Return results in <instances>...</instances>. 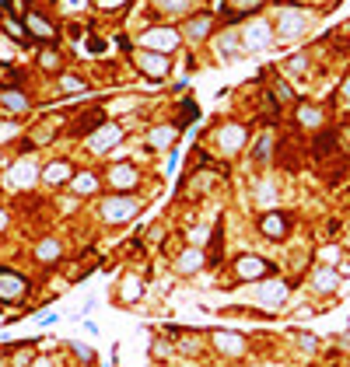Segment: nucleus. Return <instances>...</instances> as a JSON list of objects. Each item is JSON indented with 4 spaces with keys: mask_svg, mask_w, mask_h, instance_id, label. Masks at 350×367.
Instances as JSON below:
<instances>
[{
    "mask_svg": "<svg viewBox=\"0 0 350 367\" xmlns=\"http://www.w3.org/2000/svg\"><path fill=\"white\" fill-rule=\"evenodd\" d=\"M18 81H21V74L11 63H0V92L4 88H18Z\"/></svg>",
    "mask_w": 350,
    "mask_h": 367,
    "instance_id": "obj_34",
    "label": "nucleus"
},
{
    "mask_svg": "<svg viewBox=\"0 0 350 367\" xmlns=\"http://www.w3.org/2000/svg\"><path fill=\"white\" fill-rule=\"evenodd\" d=\"M172 354V347L165 343V340H155V347H151V357H169Z\"/></svg>",
    "mask_w": 350,
    "mask_h": 367,
    "instance_id": "obj_40",
    "label": "nucleus"
},
{
    "mask_svg": "<svg viewBox=\"0 0 350 367\" xmlns=\"http://www.w3.org/2000/svg\"><path fill=\"white\" fill-rule=\"evenodd\" d=\"M242 144H246V126L228 123V126L217 130V147H221V154H235Z\"/></svg>",
    "mask_w": 350,
    "mask_h": 367,
    "instance_id": "obj_15",
    "label": "nucleus"
},
{
    "mask_svg": "<svg viewBox=\"0 0 350 367\" xmlns=\"http://www.w3.org/2000/svg\"><path fill=\"white\" fill-rule=\"evenodd\" d=\"M256 301H260L266 311H277L287 301V283L284 280H262L260 290H256Z\"/></svg>",
    "mask_w": 350,
    "mask_h": 367,
    "instance_id": "obj_11",
    "label": "nucleus"
},
{
    "mask_svg": "<svg viewBox=\"0 0 350 367\" xmlns=\"http://www.w3.org/2000/svg\"><path fill=\"white\" fill-rule=\"evenodd\" d=\"M67 185H71L78 196H91V192H98V175H95V172H74V179Z\"/></svg>",
    "mask_w": 350,
    "mask_h": 367,
    "instance_id": "obj_24",
    "label": "nucleus"
},
{
    "mask_svg": "<svg viewBox=\"0 0 350 367\" xmlns=\"http://www.w3.org/2000/svg\"><path fill=\"white\" fill-rule=\"evenodd\" d=\"M35 367H49V364H46V361H39V364H35Z\"/></svg>",
    "mask_w": 350,
    "mask_h": 367,
    "instance_id": "obj_49",
    "label": "nucleus"
},
{
    "mask_svg": "<svg viewBox=\"0 0 350 367\" xmlns=\"http://www.w3.org/2000/svg\"><path fill=\"white\" fill-rule=\"evenodd\" d=\"M305 28H308V18L298 7H284L280 11V21H277V35L280 39H298Z\"/></svg>",
    "mask_w": 350,
    "mask_h": 367,
    "instance_id": "obj_9",
    "label": "nucleus"
},
{
    "mask_svg": "<svg viewBox=\"0 0 350 367\" xmlns=\"http://www.w3.org/2000/svg\"><path fill=\"white\" fill-rule=\"evenodd\" d=\"M196 116H200V108H196V101H182V105H179V119H175V126L182 130V126H189V123H193Z\"/></svg>",
    "mask_w": 350,
    "mask_h": 367,
    "instance_id": "obj_32",
    "label": "nucleus"
},
{
    "mask_svg": "<svg viewBox=\"0 0 350 367\" xmlns=\"http://www.w3.org/2000/svg\"><path fill=\"white\" fill-rule=\"evenodd\" d=\"M0 25H4V32H7V35H11L14 42H25V39H28V32H25V25H21L18 18L4 14V18H0Z\"/></svg>",
    "mask_w": 350,
    "mask_h": 367,
    "instance_id": "obj_30",
    "label": "nucleus"
},
{
    "mask_svg": "<svg viewBox=\"0 0 350 367\" xmlns=\"http://www.w3.org/2000/svg\"><path fill=\"white\" fill-rule=\"evenodd\" d=\"M337 270H315V276H312V283H315V290H322V294H330V290H337Z\"/></svg>",
    "mask_w": 350,
    "mask_h": 367,
    "instance_id": "obj_29",
    "label": "nucleus"
},
{
    "mask_svg": "<svg viewBox=\"0 0 350 367\" xmlns=\"http://www.w3.org/2000/svg\"><path fill=\"white\" fill-rule=\"evenodd\" d=\"M260 231H262V238L280 242V238H287V231H291V217L280 213V210H266L260 217Z\"/></svg>",
    "mask_w": 350,
    "mask_h": 367,
    "instance_id": "obj_8",
    "label": "nucleus"
},
{
    "mask_svg": "<svg viewBox=\"0 0 350 367\" xmlns=\"http://www.w3.org/2000/svg\"><path fill=\"white\" fill-rule=\"evenodd\" d=\"M158 7H162L165 14H182V11L189 7V0H158Z\"/></svg>",
    "mask_w": 350,
    "mask_h": 367,
    "instance_id": "obj_37",
    "label": "nucleus"
},
{
    "mask_svg": "<svg viewBox=\"0 0 350 367\" xmlns=\"http://www.w3.org/2000/svg\"><path fill=\"white\" fill-rule=\"evenodd\" d=\"M273 276V263H266L262 256H239L235 259V280L253 283V280H266Z\"/></svg>",
    "mask_w": 350,
    "mask_h": 367,
    "instance_id": "obj_5",
    "label": "nucleus"
},
{
    "mask_svg": "<svg viewBox=\"0 0 350 367\" xmlns=\"http://www.w3.org/2000/svg\"><path fill=\"white\" fill-rule=\"evenodd\" d=\"M175 140H179V126H169V123H165V126H155V130L147 133V147H151V151H169Z\"/></svg>",
    "mask_w": 350,
    "mask_h": 367,
    "instance_id": "obj_20",
    "label": "nucleus"
},
{
    "mask_svg": "<svg viewBox=\"0 0 350 367\" xmlns=\"http://www.w3.org/2000/svg\"><path fill=\"white\" fill-rule=\"evenodd\" d=\"M105 119H102V108H91L88 116H78V123H74V137H88L91 130H98Z\"/></svg>",
    "mask_w": 350,
    "mask_h": 367,
    "instance_id": "obj_25",
    "label": "nucleus"
},
{
    "mask_svg": "<svg viewBox=\"0 0 350 367\" xmlns=\"http://www.w3.org/2000/svg\"><path fill=\"white\" fill-rule=\"evenodd\" d=\"M179 42H182V32L172 28V25H155V28L140 32V46L144 49H155V53H165V56L179 49Z\"/></svg>",
    "mask_w": 350,
    "mask_h": 367,
    "instance_id": "obj_2",
    "label": "nucleus"
},
{
    "mask_svg": "<svg viewBox=\"0 0 350 367\" xmlns=\"http://www.w3.org/2000/svg\"><path fill=\"white\" fill-rule=\"evenodd\" d=\"M39 179H42V182H49V185H67L71 179H74V165H71V161H64V158H60V161H49V165L39 172Z\"/></svg>",
    "mask_w": 350,
    "mask_h": 367,
    "instance_id": "obj_16",
    "label": "nucleus"
},
{
    "mask_svg": "<svg viewBox=\"0 0 350 367\" xmlns=\"http://www.w3.org/2000/svg\"><path fill=\"white\" fill-rule=\"evenodd\" d=\"M270 42H273V28H270L262 18L249 21V28L242 32V46H246V49H253V53H262Z\"/></svg>",
    "mask_w": 350,
    "mask_h": 367,
    "instance_id": "obj_10",
    "label": "nucleus"
},
{
    "mask_svg": "<svg viewBox=\"0 0 350 367\" xmlns=\"http://www.w3.org/2000/svg\"><path fill=\"white\" fill-rule=\"evenodd\" d=\"M35 263H42V266H53V263H60L64 259V245L56 242V238H42L39 245H35Z\"/></svg>",
    "mask_w": 350,
    "mask_h": 367,
    "instance_id": "obj_19",
    "label": "nucleus"
},
{
    "mask_svg": "<svg viewBox=\"0 0 350 367\" xmlns=\"http://www.w3.org/2000/svg\"><path fill=\"white\" fill-rule=\"evenodd\" d=\"M210 28H214V14H196V18H189V21L182 25V39L200 42V39L210 35Z\"/></svg>",
    "mask_w": 350,
    "mask_h": 367,
    "instance_id": "obj_18",
    "label": "nucleus"
},
{
    "mask_svg": "<svg viewBox=\"0 0 350 367\" xmlns=\"http://www.w3.org/2000/svg\"><path fill=\"white\" fill-rule=\"evenodd\" d=\"M21 25H25V32H28L32 39H39V42H46V46L60 39V28H56L49 18H42L39 11H25V21H21Z\"/></svg>",
    "mask_w": 350,
    "mask_h": 367,
    "instance_id": "obj_7",
    "label": "nucleus"
},
{
    "mask_svg": "<svg viewBox=\"0 0 350 367\" xmlns=\"http://www.w3.org/2000/svg\"><path fill=\"white\" fill-rule=\"evenodd\" d=\"M35 179H39V168H35L32 158H21V161L11 168V185H14V189H28V185H35Z\"/></svg>",
    "mask_w": 350,
    "mask_h": 367,
    "instance_id": "obj_17",
    "label": "nucleus"
},
{
    "mask_svg": "<svg viewBox=\"0 0 350 367\" xmlns=\"http://www.w3.org/2000/svg\"><path fill=\"white\" fill-rule=\"evenodd\" d=\"M256 203L266 206V210L277 203V189H273V182H260V185H256Z\"/></svg>",
    "mask_w": 350,
    "mask_h": 367,
    "instance_id": "obj_33",
    "label": "nucleus"
},
{
    "mask_svg": "<svg viewBox=\"0 0 350 367\" xmlns=\"http://www.w3.org/2000/svg\"><path fill=\"white\" fill-rule=\"evenodd\" d=\"M60 7H64L67 14H78L81 7H88V0H60Z\"/></svg>",
    "mask_w": 350,
    "mask_h": 367,
    "instance_id": "obj_41",
    "label": "nucleus"
},
{
    "mask_svg": "<svg viewBox=\"0 0 350 367\" xmlns=\"http://www.w3.org/2000/svg\"><path fill=\"white\" fill-rule=\"evenodd\" d=\"M137 210H140V199H137V196H126V192H112V196L102 203V217H105L109 224H126V220L137 217Z\"/></svg>",
    "mask_w": 350,
    "mask_h": 367,
    "instance_id": "obj_1",
    "label": "nucleus"
},
{
    "mask_svg": "<svg viewBox=\"0 0 350 367\" xmlns=\"http://www.w3.org/2000/svg\"><path fill=\"white\" fill-rule=\"evenodd\" d=\"M291 70H294V74H305V56H294V60H291Z\"/></svg>",
    "mask_w": 350,
    "mask_h": 367,
    "instance_id": "obj_43",
    "label": "nucleus"
},
{
    "mask_svg": "<svg viewBox=\"0 0 350 367\" xmlns=\"http://www.w3.org/2000/svg\"><path fill=\"white\" fill-rule=\"evenodd\" d=\"M88 49H91V53H102V49H105V42H102V39H91V42H88Z\"/></svg>",
    "mask_w": 350,
    "mask_h": 367,
    "instance_id": "obj_45",
    "label": "nucleus"
},
{
    "mask_svg": "<svg viewBox=\"0 0 350 367\" xmlns=\"http://www.w3.org/2000/svg\"><path fill=\"white\" fill-rule=\"evenodd\" d=\"M140 294H144V280L137 273L123 276V283H119V301H123V304H133Z\"/></svg>",
    "mask_w": 350,
    "mask_h": 367,
    "instance_id": "obj_23",
    "label": "nucleus"
},
{
    "mask_svg": "<svg viewBox=\"0 0 350 367\" xmlns=\"http://www.w3.org/2000/svg\"><path fill=\"white\" fill-rule=\"evenodd\" d=\"M210 340H214V347H217L224 357H242V354L249 350L246 336H239V332H228V329H217Z\"/></svg>",
    "mask_w": 350,
    "mask_h": 367,
    "instance_id": "obj_13",
    "label": "nucleus"
},
{
    "mask_svg": "<svg viewBox=\"0 0 350 367\" xmlns=\"http://www.w3.org/2000/svg\"><path fill=\"white\" fill-rule=\"evenodd\" d=\"M28 287H32V283H28L21 273L0 270V301H11V304H14V301H21V297L28 294Z\"/></svg>",
    "mask_w": 350,
    "mask_h": 367,
    "instance_id": "obj_12",
    "label": "nucleus"
},
{
    "mask_svg": "<svg viewBox=\"0 0 350 367\" xmlns=\"http://www.w3.org/2000/svg\"><path fill=\"white\" fill-rule=\"evenodd\" d=\"M133 60H137V70H140L147 81H165L169 70H172L169 56H165V53H155V49H140Z\"/></svg>",
    "mask_w": 350,
    "mask_h": 367,
    "instance_id": "obj_3",
    "label": "nucleus"
},
{
    "mask_svg": "<svg viewBox=\"0 0 350 367\" xmlns=\"http://www.w3.org/2000/svg\"><path fill=\"white\" fill-rule=\"evenodd\" d=\"M242 49H246V46H242L239 32H224V35H221V42H217V53H221V56H228V60H231V56H239Z\"/></svg>",
    "mask_w": 350,
    "mask_h": 367,
    "instance_id": "obj_28",
    "label": "nucleus"
},
{
    "mask_svg": "<svg viewBox=\"0 0 350 367\" xmlns=\"http://www.w3.org/2000/svg\"><path fill=\"white\" fill-rule=\"evenodd\" d=\"M56 88H60L64 94H85L88 81L85 77H78V74H60V77H56Z\"/></svg>",
    "mask_w": 350,
    "mask_h": 367,
    "instance_id": "obj_27",
    "label": "nucleus"
},
{
    "mask_svg": "<svg viewBox=\"0 0 350 367\" xmlns=\"http://www.w3.org/2000/svg\"><path fill=\"white\" fill-rule=\"evenodd\" d=\"M203 263H207V252H203L200 245H186V249L179 252V259H175V270L182 276H193L196 270H203Z\"/></svg>",
    "mask_w": 350,
    "mask_h": 367,
    "instance_id": "obj_14",
    "label": "nucleus"
},
{
    "mask_svg": "<svg viewBox=\"0 0 350 367\" xmlns=\"http://www.w3.org/2000/svg\"><path fill=\"white\" fill-rule=\"evenodd\" d=\"M105 179H109V185H112L116 192H130V189L140 185V172H137L133 161H116V165H109Z\"/></svg>",
    "mask_w": 350,
    "mask_h": 367,
    "instance_id": "obj_6",
    "label": "nucleus"
},
{
    "mask_svg": "<svg viewBox=\"0 0 350 367\" xmlns=\"http://www.w3.org/2000/svg\"><path fill=\"white\" fill-rule=\"evenodd\" d=\"M71 350H74V354H78L85 364H91V361H95V350H91V347H85V343H71Z\"/></svg>",
    "mask_w": 350,
    "mask_h": 367,
    "instance_id": "obj_39",
    "label": "nucleus"
},
{
    "mask_svg": "<svg viewBox=\"0 0 350 367\" xmlns=\"http://www.w3.org/2000/svg\"><path fill=\"white\" fill-rule=\"evenodd\" d=\"M270 151H273V137H270V133H262L260 140H256V151H253V161H266V158H270Z\"/></svg>",
    "mask_w": 350,
    "mask_h": 367,
    "instance_id": "obj_35",
    "label": "nucleus"
},
{
    "mask_svg": "<svg viewBox=\"0 0 350 367\" xmlns=\"http://www.w3.org/2000/svg\"><path fill=\"white\" fill-rule=\"evenodd\" d=\"M0 108H7V112H28L32 101H28V94L21 92V88H4L0 92Z\"/></svg>",
    "mask_w": 350,
    "mask_h": 367,
    "instance_id": "obj_21",
    "label": "nucleus"
},
{
    "mask_svg": "<svg viewBox=\"0 0 350 367\" xmlns=\"http://www.w3.org/2000/svg\"><path fill=\"white\" fill-rule=\"evenodd\" d=\"M14 367H28L32 364V347H14Z\"/></svg>",
    "mask_w": 350,
    "mask_h": 367,
    "instance_id": "obj_36",
    "label": "nucleus"
},
{
    "mask_svg": "<svg viewBox=\"0 0 350 367\" xmlns=\"http://www.w3.org/2000/svg\"><path fill=\"white\" fill-rule=\"evenodd\" d=\"M298 126H308V130H315V126H322V108H315V105H298Z\"/></svg>",
    "mask_w": 350,
    "mask_h": 367,
    "instance_id": "obj_26",
    "label": "nucleus"
},
{
    "mask_svg": "<svg viewBox=\"0 0 350 367\" xmlns=\"http://www.w3.org/2000/svg\"><path fill=\"white\" fill-rule=\"evenodd\" d=\"M35 63H39V70H46V74H60V70H64V56H60L53 46H42L39 56H35Z\"/></svg>",
    "mask_w": 350,
    "mask_h": 367,
    "instance_id": "obj_22",
    "label": "nucleus"
},
{
    "mask_svg": "<svg viewBox=\"0 0 350 367\" xmlns=\"http://www.w3.org/2000/svg\"><path fill=\"white\" fill-rule=\"evenodd\" d=\"M123 140V126L119 123H102L98 130H91L85 137V144H88V151L91 154H105L109 147H116Z\"/></svg>",
    "mask_w": 350,
    "mask_h": 367,
    "instance_id": "obj_4",
    "label": "nucleus"
},
{
    "mask_svg": "<svg viewBox=\"0 0 350 367\" xmlns=\"http://www.w3.org/2000/svg\"><path fill=\"white\" fill-rule=\"evenodd\" d=\"M7 228V210H0V231Z\"/></svg>",
    "mask_w": 350,
    "mask_h": 367,
    "instance_id": "obj_47",
    "label": "nucleus"
},
{
    "mask_svg": "<svg viewBox=\"0 0 350 367\" xmlns=\"http://www.w3.org/2000/svg\"><path fill=\"white\" fill-rule=\"evenodd\" d=\"M344 144H347V151H350V126L344 130Z\"/></svg>",
    "mask_w": 350,
    "mask_h": 367,
    "instance_id": "obj_48",
    "label": "nucleus"
},
{
    "mask_svg": "<svg viewBox=\"0 0 350 367\" xmlns=\"http://www.w3.org/2000/svg\"><path fill=\"white\" fill-rule=\"evenodd\" d=\"M333 147H337V133H319L315 144H312V154H315V158H326Z\"/></svg>",
    "mask_w": 350,
    "mask_h": 367,
    "instance_id": "obj_31",
    "label": "nucleus"
},
{
    "mask_svg": "<svg viewBox=\"0 0 350 367\" xmlns=\"http://www.w3.org/2000/svg\"><path fill=\"white\" fill-rule=\"evenodd\" d=\"M18 130H21V126H18L14 119H4V123H0V144H7V140H11Z\"/></svg>",
    "mask_w": 350,
    "mask_h": 367,
    "instance_id": "obj_38",
    "label": "nucleus"
},
{
    "mask_svg": "<svg viewBox=\"0 0 350 367\" xmlns=\"http://www.w3.org/2000/svg\"><path fill=\"white\" fill-rule=\"evenodd\" d=\"M340 92H344V98H347V101H350V77H347V81H344V88H340Z\"/></svg>",
    "mask_w": 350,
    "mask_h": 367,
    "instance_id": "obj_46",
    "label": "nucleus"
},
{
    "mask_svg": "<svg viewBox=\"0 0 350 367\" xmlns=\"http://www.w3.org/2000/svg\"><path fill=\"white\" fill-rule=\"evenodd\" d=\"M298 343H301V350H315V336H298Z\"/></svg>",
    "mask_w": 350,
    "mask_h": 367,
    "instance_id": "obj_44",
    "label": "nucleus"
},
{
    "mask_svg": "<svg viewBox=\"0 0 350 367\" xmlns=\"http://www.w3.org/2000/svg\"><path fill=\"white\" fill-rule=\"evenodd\" d=\"M273 98H277V101H291L294 94H291V88H287V85H273Z\"/></svg>",
    "mask_w": 350,
    "mask_h": 367,
    "instance_id": "obj_42",
    "label": "nucleus"
}]
</instances>
